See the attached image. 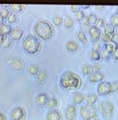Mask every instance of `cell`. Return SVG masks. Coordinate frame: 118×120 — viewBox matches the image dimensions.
Here are the masks:
<instances>
[{
    "label": "cell",
    "instance_id": "cell-38",
    "mask_svg": "<svg viewBox=\"0 0 118 120\" xmlns=\"http://www.w3.org/2000/svg\"><path fill=\"white\" fill-rule=\"evenodd\" d=\"M102 40H103V41L106 44V43H108V42L111 41V40H112V36H108V35H106V34H104L102 36Z\"/></svg>",
    "mask_w": 118,
    "mask_h": 120
},
{
    "label": "cell",
    "instance_id": "cell-6",
    "mask_svg": "<svg viewBox=\"0 0 118 120\" xmlns=\"http://www.w3.org/2000/svg\"><path fill=\"white\" fill-rule=\"evenodd\" d=\"M97 92L99 95L105 96L112 94V86L111 83L108 82H102L99 84L97 87Z\"/></svg>",
    "mask_w": 118,
    "mask_h": 120
},
{
    "label": "cell",
    "instance_id": "cell-5",
    "mask_svg": "<svg viewBox=\"0 0 118 120\" xmlns=\"http://www.w3.org/2000/svg\"><path fill=\"white\" fill-rule=\"evenodd\" d=\"M98 110L105 119H110L113 115L114 106L109 101H102L98 104Z\"/></svg>",
    "mask_w": 118,
    "mask_h": 120
},
{
    "label": "cell",
    "instance_id": "cell-13",
    "mask_svg": "<svg viewBox=\"0 0 118 120\" xmlns=\"http://www.w3.org/2000/svg\"><path fill=\"white\" fill-rule=\"evenodd\" d=\"M49 97L46 94H44V93H41L39 95L36 97V104L39 105V106H45V105L48 104L49 102Z\"/></svg>",
    "mask_w": 118,
    "mask_h": 120
},
{
    "label": "cell",
    "instance_id": "cell-14",
    "mask_svg": "<svg viewBox=\"0 0 118 120\" xmlns=\"http://www.w3.org/2000/svg\"><path fill=\"white\" fill-rule=\"evenodd\" d=\"M66 48L70 52H76L79 49V45L74 40H69L66 44Z\"/></svg>",
    "mask_w": 118,
    "mask_h": 120
},
{
    "label": "cell",
    "instance_id": "cell-33",
    "mask_svg": "<svg viewBox=\"0 0 118 120\" xmlns=\"http://www.w3.org/2000/svg\"><path fill=\"white\" fill-rule=\"evenodd\" d=\"M9 15H10V12L7 8H3L0 11V15L3 19H6V18L8 17Z\"/></svg>",
    "mask_w": 118,
    "mask_h": 120
},
{
    "label": "cell",
    "instance_id": "cell-22",
    "mask_svg": "<svg viewBox=\"0 0 118 120\" xmlns=\"http://www.w3.org/2000/svg\"><path fill=\"white\" fill-rule=\"evenodd\" d=\"M101 57H102V55H101L98 51L92 50L91 51V52H90V58H91L93 61H99V60H101Z\"/></svg>",
    "mask_w": 118,
    "mask_h": 120
},
{
    "label": "cell",
    "instance_id": "cell-12",
    "mask_svg": "<svg viewBox=\"0 0 118 120\" xmlns=\"http://www.w3.org/2000/svg\"><path fill=\"white\" fill-rule=\"evenodd\" d=\"M62 114L58 110H52L48 112L47 114V120H62Z\"/></svg>",
    "mask_w": 118,
    "mask_h": 120
},
{
    "label": "cell",
    "instance_id": "cell-7",
    "mask_svg": "<svg viewBox=\"0 0 118 120\" xmlns=\"http://www.w3.org/2000/svg\"><path fill=\"white\" fill-rule=\"evenodd\" d=\"M88 32L90 34V38L91 40L94 43L99 42V39L102 37V32L99 28L96 27V26H93V27H90L88 29Z\"/></svg>",
    "mask_w": 118,
    "mask_h": 120
},
{
    "label": "cell",
    "instance_id": "cell-45",
    "mask_svg": "<svg viewBox=\"0 0 118 120\" xmlns=\"http://www.w3.org/2000/svg\"><path fill=\"white\" fill-rule=\"evenodd\" d=\"M113 58L115 60H117V61H118V48L115 51V52L113 53Z\"/></svg>",
    "mask_w": 118,
    "mask_h": 120
},
{
    "label": "cell",
    "instance_id": "cell-37",
    "mask_svg": "<svg viewBox=\"0 0 118 120\" xmlns=\"http://www.w3.org/2000/svg\"><path fill=\"white\" fill-rule=\"evenodd\" d=\"M96 27L100 29V27H105V21L104 19H98V22L96 23Z\"/></svg>",
    "mask_w": 118,
    "mask_h": 120
},
{
    "label": "cell",
    "instance_id": "cell-31",
    "mask_svg": "<svg viewBox=\"0 0 118 120\" xmlns=\"http://www.w3.org/2000/svg\"><path fill=\"white\" fill-rule=\"evenodd\" d=\"M53 22L56 26H60L62 23V22H63V19H62V18L61 16L54 15L53 18Z\"/></svg>",
    "mask_w": 118,
    "mask_h": 120
},
{
    "label": "cell",
    "instance_id": "cell-35",
    "mask_svg": "<svg viewBox=\"0 0 118 120\" xmlns=\"http://www.w3.org/2000/svg\"><path fill=\"white\" fill-rule=\"evenodd\" d=\"M11 44H12V42H11L10 39L8 38H5V40H3V44H1V47L3 48V49H7V48H9L11 46Z\"/></svg>",
    "mask_w": 118,
    "mask_h": 120
},
{
    "label": "cell",
    "instance_id": "cell-1",
    "mask_svg": "<svg viewBox=\"0 0 118 120\" xmlns=\"http://www.w3.org/2000/svg\"><path fill=\"white\" fill-rule=\"evenodd\" d=\"M60 85L65 90H77L81 86L80 77L73 72H66L61 77Z\"/></svg>",
    "mask_w": 118,
    "mask_h": 120
},
{
    "label": "cell",
    "instance_id": "cell-49",
    "mask_svg": "<svg viewBox=\"0 0 118 120\" xmlns=\"http://www.w3.org/2000/svg\"><path fill=\"white\" fill-rule=\"evenodd\" d=\"M82 7H89V6H82Z\"/></svg>",
    "mask_w": 118,
    "mask_h": 120
},
{
    "label": "cell",
    "instance_id": "cell-39",
    "mask_svg": "<svg viewBox=\"0 0 118 120\" xmlns=\"http://www.w3.org/2000/svg\"><path fill=\"white\" fill-rule=\"evenodd\" d=\"M111 86H112V93H115L118 90V82H112L111 83Z\"/></svg>",
    "mask_w": 118,
    "mask_h": 120
},
{
    "label": "cell",
    "instance_id": "cell-15",
    "mask_svg": "<svg viewBox=\"0 0 118 120\" xmlns=\"http://www.w3.org/2000/svg\"><path fill=\"white\" fill-rule=\"evenodd\" d=\"M24 32L21 28H16L12 31L11 34V39L13 40H20V39L23 37Z\"/></svg>",
    "mask_w": 118,
    "mask_h": 120
},
{
    "label": "cell",
    "instance_id": "cell-48",
    "mask_svg": "<svg viewBox=\"0 0 118 120\" xmlns=\"http://www.w3.org/2000/svg\"><path fill=\"white\" fill-rule=\"evenodd\" d=\"M2 7H11L10 5H5V4H2Z\"/></svg>",
    "mask_w": 118,
    "mask_h": 120
},
{
    "label": "cell",
    "instance_id": "cell-23",
    "mask_svg": "<svg viewBox=\"0 0 118 120\" xmlns=\"http://www.w3.org/2000/svg\"><path fill=\"white\" fill-rule=\"evenodd\" d=\"M48 107L49 109H51V110H53V109H55L58 106V101L55 98H50L49 100V102H48Z\"/></svg>",
    "mask_w": 118,
    "mask_h": 120
},
{
    "label": "cell",
    "instance_id": "cell-17",
    "mask_svg": "<svg viewBox=\"0 0 118 120\" xmlns=\"http://www.w3.org/2000/svg\"><path fill=\"white\" fill-rule=\"evenodd\" d=\"M97 22H98V18L94 14H90L86 18V23L88 25H91V27H93L94 25L96 24Z\"/></svg>",
    "mask_w": 118,
    "mask_h": 120
},
{
    "label": "cell",
    "instance_id": "cell-24",
    "mask_svg": "<svg viewBox=\"0 0 118 120\" xmlns=\"http://www.w3.org/2000/svg\"><path fill=\"white\" fill-rule=\"evenodd\" d=\"M28 72L32 75H38V73H40V69L36 64H32L28 68Z\"/></svg>",
    "mask_w": 118,
    "mask_h": 120
},
{
    "label": "cell",
    "instance_id": "cell-10",
    "mask_svg": "<svg viewBox=\"0 0 118 120\" xmlns=\"http://www.w3.org/2000/svg\"><path fill=\"white\" fill-rule=\"evenodd\" d=\"M77 115V108L74 105H70L66 110V118L67 120H74Z\"/></svg>",
    "mask_w": 118,
    "mask_h": 120
},
{
    "label": "cell",
    "instance_id": "cell-44",
    "mask_svg": "<svg viewBox=\"0 0 118 120\" xmlns=\"http://www.w3.org/2000/svg\"><path fill=\"white\" fill-rule=\"evenodd\" d=\"M5 38H6V37H5L4 35H3L1 32H0V45L3 44V40H5Z\"/></svg>",
    "mask_w": 118,
    "mask_h": 120
},
{
    "label": "cell",
    "instance_id": "cell-32",
    "mask_svg": "<svg viewBox=\"0 0 118 120\" xmlns=\"http://www.w3.org/2000/svg\"><path fill=\"white\" fill-rule=\"evenodd\" d=\"M16 19H17V16L13 13H10V15L7 17V21L9 23H14L16 21Z\"/></svg>",
    "mask_w": 118,
    "mask_h": 120
},
{
    "label": "cell",
    "instance_id": "cell-30",
    "mask_svg": "<svg viewBox=\"0 0 118 120\" xmlns=\"http://www.w3.org/2000/svg\"><path fill=\"white\" fill-rule=\"evenodd\" d=\"M47 77H48V75H47L46 71H41V72H40V73H38L37 79H38V81H39V82H44L45 80H46Z\"/></svg>",
    "mask_w": 118,
    "mask_h": 120
},
{
    "label": "cell",
    "instance_id": "cell-28",
    "mask_svg": "<svg viewBox=\"0 0 118 120\" xmlns=\"http://www.w3.org/2000/svg\"><path fill=\"white\" fill-rule=\"evenodd\" d=\"M75 18L77 21H82V20L85 18V13H84L83 11H82V10L79 11L78 12L75 13Z\"/></svg>",
    "mask_w": 118,
    "mask_h": 120
},
{
    "label": "cell",
    "instance_id": "cell-19",
    "mask_svg": "<svg viewBox=\"0 0 118 120\" xmlns=\"http://www.w3.org/2000/svg\"><path fill=\"white\" fill-rule=\"evenodd\" d=\"M84 100H85V96L83 94H82L77 93L73 96V101H74V103L76 105L81 104Z\"/></svg>",
    "mask_w": 118,
    "mask_h": 120
},
{
    "label": "cell",
    "instance_id": "cell-16",
    "mask_svg": "<svg viewBox=\"0 0 118 120\" xmlns=\"http://www.w3.org/2000/svg\"><path fill=\"white\" fill-rule=\"evenodd\" d=\"M117 48H118V46L117 43H115V42H113V41H110L105 44L104 49H106L110 54H112V53L115 52V51L117 49Z\"/></svg>",
    "mask_w": 118,
    "mask_h": 120
},
{
    "label": "cell",
    "instance_id": "cell-25",
    "mask_svg": "<svg viewBox=\"0 0 118 120\" xmlns=\"http://www.w3.org/2000/svg\"><path fill=\"white\" fill-rule=\"evenodd\" d=\"M64 24L66 28H71L74 26V21L72 18L70 16H66L65 20H64Z\"/></svg>",
    "mask_w": 118,
    "mask_h": 120
},
{
    "label": "cell",
    "instance_id": "cell-3",
    "mask_svg": "<svg viewBox=\"0 0 118 120\" xmlns=\"http://www.w3.org/2000/svg\"><path fill=\"white\" fill-rule=\"evenodd\" d=\"M24 50L29 55H35L40 51V42L36 37L32 36H28L23 41Z\"/></svg>",
    "mask_w": 118,
    "mask_h": 120
},
{
    "label": "cell",
    "instance_id": "cell-46",
    "mask_svg": "<svg viewBox=\"0 0 118 120\" xmlns=\"http://www.w3.org/2000/svg\"><path fill=\"white\" fill-rule=\"evenodd\" d=\"M0 120H7L6 116H5L3 113H1V112H0Z\"/></svg>",
    "mask_w": 118,
    "mask_h": 120
},
{
    "label": "cell",
    "instance_id": "cell-41",
    "mask_svg": "<svg viewBox=\"0 0 118 120\" xmlns=\"http://www.w3.org/2000/svg\"><path fill=\"white\" fill-rule=\"evenodd\" d=\"M101 48V44L99 42H96V43H94V45H93V50L95 51H98Z\"/></svg>",
    "mask_w": 118,
    "mask_h": 120
},
{
    "label": "cell",
    "instance_id": "cell-40",
    "mask_svg": "<svg viewBox=\"0 0 118 120\" xmlns=\"http://www.w3.org/2000/svg\"><path fill=\"white\" fill-rule=\"evenodd\" d=\"M100 69H101V67L99 65H98V64H95V65L91 66L92 73H98V72H99V70Z\"/></svg>",
    "mask_w": 118,
    "mask_h": 120
},
{
    "label": "cell",
    "instance_id": "cell-51",
    "mask_svg": "<svg viewBox=\"0 0 118 120\" xmlns=\"http://www.w3.org/2000/svg\"><path fill=\"white\" fill-rule=\"evenodd\" d=\"M95 120H99V119H95Z\"/></svg>",
    "mask_w": 118,
    "mask_h": 120
},
{
    "label": "cell",
    "instance_id": "cell-4",
    "mask_svg": "<svg viewBox=\"0 0 118 120\" xmlns=\"http://www.w3.org/2000/svg\"><path fill=\"white\" fill-rule=\"evenodd\" d=\"M80 114L83 120H95L98 118L97 110L92 105H83L80 108Z\"/></svg>",
    "mask_w": 118,
    "mask_h": 120
},
{
    "label": "cell",
    "instance_id": "cell-8",
    "mask_svg": "<svg viewBox=\"0 0 118 120\" xmlns=\"http://www.w3.org/2000/svg\"><path fill=\"white\" fill-rule=\"evenodd\" d=\"M26 116V112L22 107H16L11 113V118L12 120H23Z\"/></svg>",
    "mask_w": 118,
    "mask_h": 120
},
{
    "label": "cell",
    "instance_id": "cell-11",
    "mask_svg": "<svg viewBox=\"0 0 118 120\" xmlns=\"http://www.w3.org/2000/svg\"><path fill=\"white\" fill-rule=\"evenodd\" d=\"M104 79V74L103 73H101V72L93 73L91 74H90L89 76V81L92 83L102 82Z\"/></svg>",
    "mask_w": 118,
    "mask_h": 120
},
{
    "label": "cell",
    "instance_id": "cell-21",
    "mask_svg": "<svg viewBox=\"0 0 118 120\" xmlns=\"http://www.w3.org/2000/svg\"><path fill=\"white\" fill-rule=\"evenodd\" d=\"M12 31H13L12 30V27L8 24H3L1 27H0V32L3 33L4 36L11 35L12 32Z\"/></svg>",
    "mask_w": 118,
    "mask_h": 120
},
{
    "label": "cell",
    "instance_id": "cell-29",
    "mask_svg": "<svg viewBox=\"0 0 118 120\" xmlns=\"http://www.w3.org/2000/svg\"><path fill=\"white\" fill-rule=\"evenodd\" d=\"M24 7L23 5H21V4H13V5H11V9L12 10V11L16 12V13L20 12L24 9Z\"/></svg>",
    "mask_w": 118,
    "mask_h": 120
},
{
    "label": "cell",
    "instance_id": "cell-42",
    "mask_svg": "<svg viewBox=\"0 0 118 120\" xmlns=\"http://www.w3.org/2000/svg\"><path fill=\"white\" fill-rule=\"evenodd\" d=\"M71 11L74 12H78L79 11H80V7L78 6V5H72V6L71 7Z\"/></svg>",
    "mask_w": 118,
    "mask_h": 120
},
{
    "label": "cell",
    "instance_id": "cell-50",
    "mask_svg": "<svg viewBox=\"0 0 118 120\" xmlns=\"http://www.w3.org/2000/svg\"><path fill=\"white\" fill-rule=\"evenodd\" d=\"M117 14L118 15V7H117Z\"/></svg>",
    "mask_w": 118,
    "mask_h": 120
},
{
    "label": "cell",
    "instance_id": "cell-27",
    "mask_svg": "<svg viewBox=\"0 0 118 120\" xmlns=\"http://www.w3.org/2000/svg\"><path fill=\"white\" fill-rule=\"evenodd\" d=\"M82 72L84 75H88V74H91L92 72H91V66L90 64H84L82 68Z\"/></svg>",
    "mask_w": 118,
    "mask_h": 120
},
{
    "label": "cell",
    "instance_id": "cell-9",
    "mask_svg": "<svg viewBox=\"0 0 118 120\" xmlns=\"http://www.w3.org/2000/svg\"><path fill=\"white\" fill-rule=\"evenodd\" d=\"M8 63L16 70H21L25 67V62L20 57H15V58L10 59L8 60Z\"/></svg>",
    "mask_w": 118,
    "mask_h": 120
},
{
    "label": "cell",
    "instance_id": "cell-36",
    "mask_svg": "<svg viewBox=\"0 0 118 120\" xmlns=\"http://www.w3.org/2000/svg\"><path fill=\"white\" fill-rule=\"evenodd\" d=\"M112 56V54H110V53L108 52L107 51L106 49H103V51H102V56H103V58L108 60V59L110 58V56Z\"/></svg>",
    "mask_w": 118,
    "mask_h": 120
},
{
    "label": "cell",
    "instance_id": "cell-2",
    "mask_svg": "<svg viewBox=\"0 0 118 120\" xmlns=\"http://www.w3.org/2000/svg\"><path fill=\"white\" fill-rule=\"evenodd\" d=\"M35 32L38 37L44 40L51 39L54 34V29L51 23L46 20H40L35 26Z\"/></svg>",
    "mask_w": 118,
    "mask_h": 120
},
{
    "label": "cell",
    "instance_id": "cell-34",
    "mask_svg": "<svg viewBox=\"0 0 118 120\" xmlns=\"http://www.w3.org/2000/svg\"><path fill=\"white\" fill-rule=\"evenodd\" d=\"M111 23L115 27H118V15H113L111 18Z\"/></svg>",
    "mask_w": 118,
    "mask_h": 120
},
{
    "label": "cell",
    "instance_id": "cell-20",
    "mask_svg": "<svg viewBox=\"0 0 118 120\" xmlns=\"http://www.w3.org/2000/svg\"><path fill=\"white\" fill-rule=\"evenodd\" d=\"M85 100L88 105H92L93 106L98 100V95L96 94H90L85 97Z\"/></svg>",
    "mask_w": 118,
    "mask_h": 120
},
{
    "label": "cell",
    "instance_id": "cell-47",
    "mask_svg": "<svg viewBox=\"0 0 118 120\" xmlns=\"http://www.w3.org/2000/svg\"><path fill=\"white\" fill-rule=\"evenodd\" d=\"M3 25V19L0 15V27H2Z\"/></svg>",
    "mask_w": 118,
    "mask_h": 120
},
{
    "label": "cell",
    "instance_id": "cell-18",
    "mask_svg": "<svg viewBox=\"0 0 118 120\" xmlns=\"http://www.w3.org/2000/svg\"><path fill=\"white\" fill-rule=\"evenodd\" d=\"M104 34L112 37V36L115 34V27H114L112 23H108V24H106L104 27Z\"/></svg>",
    "mask_w": 118,
    "mask_h": 120
},
{
    "label": "cell",
    "instance_id": "cell-26",
    "mask_svg": "<svg viewBox=\"0 0 118 120\" xmlns=\"http://www.w3.org/2000/svg\"><path fill=\"white\" fill-rule=\"evenodd\" d=\"M77 36H78L79 40H80L82 43L86 44L87 42V39L85 33H84V32H83V31H79L78 34H77Z\"/></svg>",
    "mask_w": 118,
    "mask_h": 120
},
{
    "label": "cell",
    "instance_id": "cell-43",
    "mask_svg": "<svg viewBox=\"0 0 118 120\" xmlns=\"http://www.w3.org/2000/svg\"><path fill=\"white\" fill-rule=\"evenodd\" d=\"M111 41H113V42H115V43H117V44L118 43V34H117V33H115V34L112 36Z\"/></svg>",
    "mask_w": 118,
    "mask_h": 120
}]
</instances>
